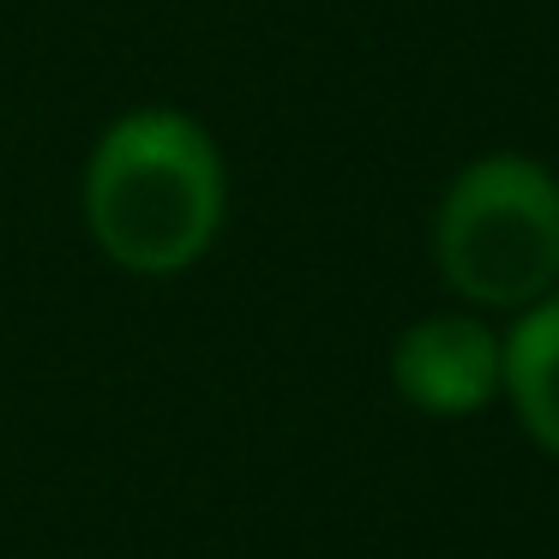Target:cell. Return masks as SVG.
I'll use <instances>...</instances> for the list:
<instances>
[{
    "label": "cell",
    "mask_w": 559,
    "mask_h": 559,
    "mask_svg": "<svg viewBox=\"0 0 559 559\" xmlns=\"http://www.w3.org/2000/svg\"><path fill=\"white\" fill-rule=\"evenodd\" d=\"M85 229L133 277H181L211 253L229 211V175L211 133L181 109H127L85 163Z\"/></svg>",
    "instance_id": "cell-1"
},
{
    "label": "cell",
    "mask_w": 559,
    "mask_h": 559,
    "mask_svg": "<svg viewBox=\"0 0 559 559\" xmlns=\"http://www.w3.org/2000/svg\"><path fill=\"white\" fill-rule=\"evenodd\" d=\"M439 277L469 307L523 313L559 289V175L523 151H487L451 175L433 211Z\"/></svg>",
    "instance_id": "cell-2"
},
{
    "label": "cell",
    "mask_w": 559,
    "mask_h": 559,
    "mask_svg": "<svg viewBox=\"0 0 559 559\" xmlns=\"http://www.w3.org/2000/svg\"><path fill=\"white\" fill-rule=\"evenodd\" d=\"M391 385L409 409L463 421L506 397V337L475 313H427L391 349Z\"/></svg>",
    "instance_id": "cell-3"
},
{
    "label": "cell",
    "mask_w": 559,
    "mask_h": 559,
    "mask_svg": "<svg viewBox=\"0 0 559 559\" xmlns=\"http://www.w3.org/2000/svg\"><path fill=\"white\" fill-rule=\"evenodd\" d=\"M506 403L518 427L559 457V289L530 301L506 331Z\"/></svg>",
    "instance_id": "cell-4"
}]
</instances>
